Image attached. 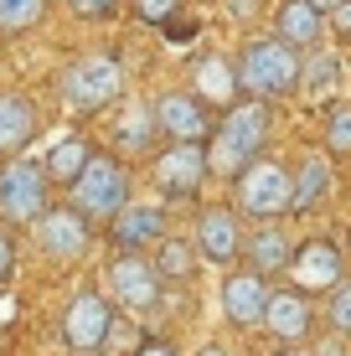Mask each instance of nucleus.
<instances>
[{
    "label": "nucleus",
    "instance_id": "nucleus-27",
    "mask_svg": "<svg viewBox=\"0 0 351 356\" xmlns=\"http://www.w3.org/2000/svg\"><path fill=\"white\" fill-rule=\"evenodd\" d=\"M325 150L331 155H351V104H331L325 108Z\"/></svg>",
    "mask_w": 351,
    "mask_h": 356
},
{
    "label": "nucleus",
    "instance_id": "nucleus-9",
    "mask_svg": "<svg viewBox=\"0 0 351 356\" xmlns=\"http://www.w3.org/2000/svg\"><path fill=\"white\" fill-rule=\"evenodd\" d=\"M212 176V150L197 140H181V145H165L161 155H155V186H161L165 196H197L202 186H207Z\"/></svg>",
    "mask_w": 351,
    "mask_h": 356
},
{
    "label": "nucleus",
    "instance_id": "nucleus-38",
    "mask_svg": "<svg viewBox=\"0 0 351 356\" xmlns=\"http://www.w3.org/2000/svg\"><path fill=\"white\" fill-rule=\"evenodd\" d=\"M93 356H104V351H93Z\"/></svg>",
    "mask_w": 351,
    "mask_h": 356
},
{
    "label": "nucleus",
    "instance_id": "nucleus-35",
    "mask_svg": "<svg viewBox=\"0 0 351 356\" xmlns=\"http://www.w3.org/2000/svg\"><path fill=\"white\" fill-rule=\"evenodd\" d=\"M197 356H227V351H222V346H202Z\"/></svg>",
    "mask_w": 351,
    "mask_h": 356
},
{
    "label": "nucleus",
    "instance_id": "nucleus-1",
    "mask_svg": "<svg viewBox=\"0 0 351 356\" xmlns=\"http://www.w3.org/2000/svg\"><path fill=\"white\" fill-rule=\"evenodd\" d=\"M238 83H243L248 98H263V104H279V98L300 93V67H305V52L295 42L274 36H253V42L238 47Z\"/></svg>",
    "mask_w": 351,
    "mask_h": 356
},
{
    "label": "nucleus",
    "instance_id": "nucleus-14",
    "mask_svg": "<svg viewBox=\"0 0 351 356\" xmlns=\"http://www.w3.org/2000/svg\"><path fill=\"white\" fill-rule=\"evenodd\" d=\"M269 279L259 274V268H227L222 279V315L233 330H253L263 325V315H269Z\"/></svg>",
    "mask_w": 351,
    "mask_h": 356
},
{
    "label": "nucleus",
    "instance_id": "nucleus-17",
    "mask_svg": "<svg viewBox=\"0 0 351 356\" xmlns=\"http://www.w3.org/2000/svg\"><path fill=\"white\" fill-rule=\"evenodd\" d=\"M108 238H114L119 253H145L165 238V212L161 207H135L129 202L119 217H108Z\"/></svg>",
    "mask_w": 351,
    "mask_h": 356
},
{
    "label": "nucleus",
    "instance_id": "nucleus-34",
    "mask_svg": "<svg viewBox=\"0 0 351 356\" xmlns=\"http://www.w3.org/2000/svg\"><path fill=\"white\" fill-rule=\"evenodd\" d=\"M331 21H336V31H341L346 42H351V0H341V6L331 10Z\"/></svg>",
    "mask_w": 351,
    "mask_h": 356
},
{
    "label": "nucleus",
    "instance_id": "nucleus-37",
    "mask_svg": "<svg viewBox=\"0 0 351 356\" xmlns=\"http://www.w3.org/2000/svg\"><path fill=\"white\" fill-rule=\"evenodd\" d=\"M279 356H305V351H289V346H284V351H279Z\"/></svg>",
    "mask_w": 351,
    "mask_h": 356
},
{
    "label": "nucleus",
    "instance_id": "nucleus-32",
    "mask_svg": "<svg viewBox=\"0 0 351 356\" xmlns=\"http://www.w3.org/2000/svg\"><path fill=\"white\" fill-rule=\"evenodd\" d=\"M310 356H346V341H341V336H325V341L310 346Z\"/></svg>",
    "mask_w": 351,
    "mask_h": 356
},
{
    "label": "nucleus",
    "instance_id": "nucleus-24",
    "mask_svg": "<svg viewBox=\"0 0 351 356\" xmlns=\"http://www.w3.org/2000/svg\"><path fill=\"white\" fill-rule=\"evenodd\" d=\"M336 83H341V63H336V52L305 57V67H300V93L325 98V93H336Z\"/></svg>",
    "mask_w": 351,
    "mask_h": 356
},
{
    "label": "nucleus",
    "instance_id": "nucleus-29",
    "mask_svg": "<svg viewBox=\"0 0 351 356\" xmlns=\"http://www.w3.org/2000/svg\"><path fill=\"white\" fill-rule=\"evenodd\" d=\"M176 6H181V0H135L140 21H150V26H165V21L176 16Z\"/></svg>",
    "mask_w": 351,
    "mask_h": 356
},
{
    "label": "nucleus",
    "instance_id": "nucleus-16",
    "mask_svg": "<svg viewBox=\"0 0 351 356\" xmlns=\"http://www.w3.org/2000/svg\"><path fill=\"white\" fill-rule=\"evenodd\" d=\"M191 93H197L212 114H217V108H233L238 93H243L238 63H227V57H217V52H202L197 63H191Z\"/></svg>",
    "mask_w": 351,
    "mask_h": 356
},
{
    "label": "nucleus",
    "instance_id": "nucleus-36",
    "mask_svg": "<svg viewBox=\"0 0 351 356\" xmlns=\"http://www.w3.org/2000/svg\"><path fill=\"white\" fill-rule=\"evenodd\" d=\"M310 6H320V10H336V6H341V0H310Z\"/></svg>",
    "mask_w": 351,
    "mask_h": 356
},
{
    "label": "nucleus",
    "instance_id": "nucleus-7",
    "mask_svg": "<svg viewBox=\"0 0 351 356\" xmlns=\"http://www.w3.org/2000/svg\"><path fill=\"white\" fill-rule=\"evenodd\" d=\"M108 336H114V300L99 289H78L63 310V346L78 356H93L108 346Z\"/></svg>",
    "mask_w": 351,
    "mask_h": 356
},
{
    "label": "nucleus",
    "instance_id": "nucleus-6",
    "mask_svg": "<svg viewBox=\"0 0 351 356\" xmlns=\"http://www.w3.org/2000/svg\"><path fill=\"white\" fill-rule=\"evenodd\" d=\"M47 207H52V176H47V165H36V161L0 165V222H10V227L42 222Z\"/></svg>",
    "mask_w": 351,
    "mask_h": 356
},
{
    "label": "nucleus",
    "instance_id": "nucleus-13",
    "mask_svg": "<svg viewBox=\"0 0 351 356\" xmlns=\"http://www.w3.org/2000/svg\"><path fill=\"white\" fill-rule=\"evenodd\" d=\"M197 253L212 268H233V259L243 253V222H238V207H202L197 212Z\"/></svg>",
    "mask_w": 351,
    "mask_h": 356
},
{
    "label": "nucleus",
    "instance_id": "nucleus-28",
    "mask_svg": "<svg viewBox=\"0 0 351 356\" xmlns=\"http://www.w3.org/2000/svg\"><path fill=\"white\" fill-rule=\"evenodd\" d=\"M325 321H331L336 336H351V279H341V284L325 294Z\"/></svg>",
    "mask_w": 351,
    "mask_h": 356
},
{
    "label": "nucleus",
    "instance_id": "nucleus-2",
    "mask_svg": "<svg viewBox=\"0 0 351 356\" xmlns=\"http://www.w3.org/2000/svg\"><path fill=\"white\" fill-rule=\"evenodd\" d=\"M269 124H274V119H269V104H263V98H243V104L222 108V119H217V134L207 140L212 170H222V176L233 181L248 161H259L263 140H269Z\"/></svg>",
    "mask_w": 351,
    "mask_h": 356
},
{
    "label": "nucleus",
    "instance_id": "nucleus-20",
    "mask_svg": "<svg viewBox=\"0 0 351 356\" xmlns=\"http://www.w3.org/2000/svg\"><path fill=\"white\" fill-rule=\"evenodd\" d=\"M274 31H279L284 42H295V47H310L320 36V6H310V0H284V10L274 16Z\"/></svg>",
    "mask_w": 351,
    "mask_h": 356
},
{
    "label": "nucleus",
    "instance_id": "nucleus-18",
    "mask_svg": "<svg viewBox=\"0 0 351 356\" xmlns=\"http://www.w3.org/2000/svg\"><path fill=\"white\" fill-rule=\"evenodd\" d=\"M36 140V104L26 93H0V155H16Z\"/></svg>",
    "mask_w": 351,
    "mask_h": 356
},
{
    "label": "nucleus",
    "instance_id": "nucleus-4",
    "mask_svg": "<svg viewBox=\"0 0 351 356\" xmlns=\"http://www.w3.org/2000/svg\"><path fill=\"white\" fill-rule=\"evenodd\" d=\"M57 93H63V104L72 114H99V108L119 104V93H124V67H119L114 52H83L63 67Z\"/></svg>",
    "mask_w": 351,
    "mask_h": 356
},
{
    "label": "nucleus",
    "instance_id": "nucleus-33",
    "mask_svg": "<svg viewBox=\"0 0 351 356\" xmlns=\"http://www.w3.org/2000/svg\"><path fill=\"white\" fill-rule=\"evenodd\" d=\"M135 356H181V351L171 346V341H140V346H135Z\"/></svg>",
    "mask_w": 351,
    "mask_h": 356
},
{
    "label": "nucleus",
    "instance_id": "nucleus-30",
    "mask_svg": "<svg viewBox=\"0 0 351 356\" xmlns=\"http://www.w3.org/2000/svg\"><path fill=\"white\" fill-rule=\"evenodd\" d=\"M67 6H72V16H83V21H104V16L119 10V0H67Z\"/></svg>",
    "mask_w": 351,
    "mask_h": 356
},
{
    "label": "nucleus",
    "instance_id": "nucleus-15",
    "mask_svg": "<svg viewBox=\"0 0 351 356\" xmlns=\"http://www.w3.org/2000/svg\"><path fill=\"white\" fill-rule=\"evenodd\" d=\"M263 325H269L274 341H284V346H295V341H305L310 330H316V310H310V294L295 289V284H279L269 294V315H263Z\"/></svg>",
    "mask_w": 351,
    "mask_h": 356
},
{
    "label": "nucleus",
    "instance_id": "nucleus-3",
    "mask_svg": "<svg viewBox=\"0 0 351 356\" xmlns=\"http://www.w3.org/2000/svg\"><path fill=\"white\" fill-rule=\"evenodd\" d=\"M233 207L253 222H274V217L295 212V170L284 161H269V155L248 161L233 176Z\"/></svg>",
    "mask_w": 351,
    "mask_h": 356
},
{
    "label": "nucleus",
    "instance_id": "nucleus-8",
    "mask_svg": "<svg viewBox=\"0 0 351 356\" xmlns=\"http://www.w3.org/2000/svg\"><path fill=\"white\" fill-rule=\"evenodd\" d=\"M150 108H155V129H161L171 145H181V140L207 145L212 134H217L212 108L202 104V98L191 93V88H165V93H155V98H150Z\"/></svg>",
    "mask_w": 351,
    "mask_h": 356
},
{
    "label": "nucleus",
    "instance_id": "nucleus-5",
    "mask_svg": "<svg viewBox=\"0 0 351 356\" xmlns=\"http://www.w3.org/2000/svg\"><path fill=\"white\" fill-rule=\"evenodd\" d=\"M72 207H78L83 217H119L129 207V170H124V161H119V155H99L93 150V161L83 165V176L72 181Z\"/></svg>",
    "mask_w": 351,
    "mask_h": 356
},
{
    "label": "nucleus",
    "instance_id": "nucleus-12",
    "mask_svg": "<svg viewBox=\"0 0 351 356\" xmlns=\"http://www.w3.org/2000/svg\"><path fill=\"white\" fill-rule=\"evenodd\" d=\"M93 243V227L78 207H47L42 222H36V248L47 253L52 264H78Z\"/></svg>",
    "mask_w": 351,
    "mask_h": 356
},
{
    "label": "nucleus",
    "instance_id": "nucleus-22",
    "mask_svg": "<svg viewBox=\"0 0 351 356\" xmlns=\"http://www.w3.org/2000/svg\"><path fill=\"white\" fill-rule=\"evenodd\" d=\"M155 134H161V129H155V108L150 104H129L124 119L114 124V145H119V150H129V155H145Z\"/></svg>",
    "mask_w": 351,
    "mask_h": 356
},
{
    "label": "nucleus",
    "instance_id": "nucleus-11",
    "mask_svg": "<svg viewBox=\"0 0 351 356\" xmlns=\"http://www.w3.org/2000/svg\"><path fill=\"white\" fill-rule=\"evenodd\" d=\"M284 274H289V284L305 289V294H331L346 279V259L331 238H305V243H295V259H289Z\"/></svg>",
    "mask_w": 351,
    "mask_h": 356
},
{
    "label": "nucleus",
    "instance_id": "nucleus-23",
    "mask_svg": "<svg viewBox=\"0 0 351 356\" xmlns=\"http://www.w3.org/2000/svg\"><path fill=\"white\" fill-rule=\"evenodd\" d=\"M155 268H161V279L186 284V279L202 268V253H197V243H186V238H161L155 243Z\"/></svg>",
    "mask_w": 351,
    "mask_h": 356
},
{
    "label": "nucleus",
    "instance_id": "nucleus-25",
    "mask_svg": "<svg viewBox=\"0 0 351 356\" xmlns=\"http://www.w3.org/2000/svg\"><path fill=\"white\" fill-rule=\"evenodd\" d=\"M325 186H331V165H325V155H310V161L295 170V212H310Z\"/></svg>",
    "mask_w": 351,
    "mask_h": 356
},
{
    "label": "nucleus",
    "instance_id": "nucleus-21",
    "mask_svg": "<svg viewBox=\"0 0 351 356\" xmlns=\"http://www.w3.org/2000/svg\"><path fill=\"white\" fill-rule=\"evenodd\" d=\"M93 161V145L88 140H83V134H67V140H57L52 145V155H47V176H52V181H63V186H72V181H78L83 176V165H88Z\"/></svg>",
    "mask_w": 351,
    "mask_h": 356
},
{
    "label": "nucleus",
    "instance_id": "nucleus-26",
    "mask_svg": "<svg viewBox=\"0 0 351 356\" xmlns=\"http://www.w3.org/2000/svg\"><path fill=\"white\" fill-rule=\"evenodd\" d=\"M47 0H0V36H21L31 26H42Z\"/></svg>",
    "mask_w": 351,
    "mask_h": 356
},
{
    "label": "nucleus",
    "instance_id": "nucleus-31",
    "mask_svg": "<svg viewBox=\"0 0 351 356\" xmlns=\"http://www.w3.org/2000/svg\"><path fill=\"white\" fill-rule=\"evenodd\" d=\"M16 274V243H10V232L0 227V279Z\"/></svg>",
    "mask_w": 351,
    "mask_h": 356
},
{
    "label": "nucleus",
    "instance_id": "nucleus-10",
    "mask_svg": "<svg viewBox=\"0 0 351 356\" xmlns=\"http://www.w3.org/2000/svg\"><path fill=\"white\" fill-rule=\"evenodd\" d=\"M161 268L155 259H140V253H119L114 264H108V300H119L124 310L135 315H150L155 305H161Z\"/></svg>",
    "mask_w": 351,
    "mask_h": 356
},
{
    "label": "nucleus",
    "instance_id": "nucleus-19",
    "mask_svg": "<svg viewBox=\"0 0 351 356\" xmlns=\"http://www.w3.org/2000/svg\"><path fill=\"white\" fill-rule=\"evenodd\" d=\"M243 259H248V268H259V274L269 279V274H284V268H289V259H295V243H289L284 227L263 222V227L243 243Z\"/></svg>",
    "mask_w": 351,
    "mask_h": 356
}]
</instances>
